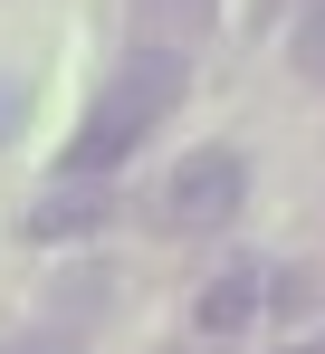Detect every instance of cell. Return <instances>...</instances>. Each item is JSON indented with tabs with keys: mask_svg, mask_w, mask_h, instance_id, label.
Wrapping results in <instances>:
<instances>
[{
	"mask_svg": "<svg viewBox=\"0 0 325 354\" xmlns=\"http://www.w3.org/2000/svg\"><path fill=\"white\" fill-rule=\"evenodd\" d=\"M182 106V58L172 48H144V58H124L106 77V96H96V115L77 124V144H67V173H115L162 115Z\"/></svg>",
	"mask_w": 325,
	"mask_h": 354,
	"instance_id": "obj_1",
	"label": "cell"
},
{
	"mask_svg": "<svg viewBox=\"0 0 325 354\" xmlns=\"http://www.w3.org/2000/svg\"><path fill=\"white\" fill-rule=\"evenodd\" d=\"M239 201H249V153H230V144H201V153H182L172 182H162V230L172 239H201V230H230L239 221Z\"/></svg>",
	"mask_w": 325,
	"mask_h": 354,
	"instance_id": "obj_2",
	"label": "cell"
},
{
	"mask_svg": "<svg viewBox=\"0 0 325 354\" xmlns=\"http://www.w3.org/2000/svg\"><path fill=\"white\" fill-rule=\"evenodd\" d=\"M106 221H115L106 173H67V182H48V192L19 211V239H39V249H77V239H96Z\"/></svg>",
	"mask_w": 325,
	"mask_h": 354,
	"instance_id": "obj_3",
	"label": "cell"
},
{
	"mask_svg": "<svg viewBox=\"0 0 325 354\" xmlns=\"http://www.w3.org/2000/svg\"><path fill=\"white\" fill-rule=\"evenodd\" d=\"M249 316H259V268H220L211 288L192 297V326L201 335H239Z\"/></svg>",
	"mask_w": 325,
	"mask_h": 354,
	"instance_id": "obj_4",
	"label": "cell"
},
{
	"mask_svg": "<svg viewBox=\"0 0 325 354\" xmlns=\"http://www.w3.org/2000/svg\"><path fill=\"white\" fill-rule=\"evenodd\" d=\"M297 67L325 77V0H306V19H297Z\"/></svg>",
	"mask_w": 325,
	"mask_h": 354,
	"instance_id": "obj_5",
	"label": "cell"
},
{
	"mask_svg": "<svg viewBox=\"0 0 325 354\" xmlns=\"http://www.w3.org/2000/svg\"><path fill=\"white\" fill-rule=\"evenodd\" d=\"M0 354H77V335H48V326H10Z\"/></svg>",
	"mask_w": 325,
	"mask_h": 354,
	"instance_id": "obj_6",
	"label": "cell"
},
{
	"mask_svg": "<svg viewBox=\"0 0 325 354\" xmlns=\"http://www.w3.org/2000/svg\"><path fill=\"white\" fill-rule=\"evenodd\" d=\"M29 124V77H0V134Z\"/></svg>",
	"mask_w": 325,
	"mask_h": 354,
	"instance_id": "obj_7",
	"label": "cell"
},
{
	"mask_svg": "<svg viewBox=\"0 0 325 354\" xmlns=\"http://www.w3.org/2000/svg\"><path fill=\"white\" fill-rule=\"evenodd\" d=\"M287 354H325V335H316V345H287Z\"/></svg>",
	"mask_w": 325,
	"mask_h": 354,
	"instance_id": "obj_8",
	"label": "cell"
}]
</instances>
